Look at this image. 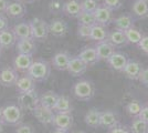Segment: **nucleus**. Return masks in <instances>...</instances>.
Here are the masks:
<instances>
[{
    "mask_svg": "<svg viewBox=\"0 0 148 133\" xmlns=\"http://www.w3.org/2000/svg\"><path fill=\"white\" fill-rule=\"evenodd\" d=\"M50 73H51V65L48 61L44 60L33 61V63L31 64V67L27 72V74L30 76L36 82L48 80Z\"/></svg>",
    "mask_w": 148,
    "mask_h": 133,
    "instance_id": "1",
    "label": "nucleus"
},
{
    "mask_svg": "<svg viewBox=\"0 0 148 133\" xmlns=\"http://www.w3.org/2000/svg\"><path fill=\"white\" fill-rule=\"evenodd\" d=\"M23 119V110L19 104H8L3 107L2 123L7 125H19Z\"/></svg>",
    "mask_w": 148,
    "mask_h": 133,
    "instance_id": "2",
    "label": "nucleus"
},
{
    "mask_svg": "<svg viewBox=\"0 0 148 133\" xmlns=\"http://www.w3.org/2000/svg\"><path fill=\"white\" fill-rule=\"evenodd\" d=\"M73 93L81 101H88L95 94V87L88 80H80L73 85Z\"/></svg>",
    "mask_w": 148,
    "mask_h": 133,
    "instance_id": "3",
    "label": "nucleus"
},
{
    "mask_svg": "<svg viewBox=\"0 0 148 133\" xmlns=\"http://www.w3.org/2000/svg\"><path fill=\"white\" fill-rule=\"evenodd\" d=\"M32 39L38 41H44L49 36V25L41 18H33L30 22Z\"/></svg>",
    "mask_w": 148,
    "mask_h": 133,
    "instance_id": "4",
    "label": "nucleus"
},
{
    "mask_svg": "<svg viewBox=\"0 0 148 133\" xmlns=\"http://www.w3.org/2000/svg\"><path fill=\"white\" fill-rule=\"evenodd\" d=\"M39 100H40V98L36 90L30 91V92H25V93H19L18 95V102L21 109L31 111V112H33V110L40 104Z\"/></svg>",
    "mask_w": 148,
    "mask_h": 133,
    "instance_id": "5",
    "label": "nucleus"
},
{
    "mask_svg": "<svg viewBox=\"0 0 148 133\" xmlns=\"http://www.w3.org/2000/svg\"><path fill=\"white\" fill-rule=\"evenodd\" d=\"M33 115L37 118L40 123H42L44 125H50V124H53L56 112L52 109L45 108L43 105L39 104L37 108L33 110Z\"/></svg>",
    "mask_w": 148,
    "mask_h": 133,
    "instance_id": "6",
    "label": "nucleus"
},
{
    "mask_svg": "<svg viewBox=\"0 0 148 133\" xmlns=\"http://www.w3.org/2000/svg\"><path fill=\"white\" fill-rule=\"evenodd\" d=\"M18 79V71L14 68L6 67L0 70V84L2 87H14Z\"/></svg>",
    "mask_w": 148,
    "mask_h": 133,
    "instance_id": "7",
    "label": "nucleus"
},
{
    "mask_svg": "<svg viewBox=\"0 0 148 133\" xmlns=\"http://www.w3.org/2000/svg\"><path fill=\"white\" fill-rule=\"evenodd\" d=\"M96 25H101L103 27H107L111 22H113V11L105 6H99V8L94 12Z\"/></svg>",
    "mask_w": 148,
    "mask_h": 133,
    "instance_id": "8",
    "label": "nucleus"
},
{
    "mask_svg": "<svg viewBox=\"0 0 148 133\" xmlns=\"http://www.w3.org/2000/svg\"><path fill=\"white\" fill-rule=\"evenodd\" d=\"M53 125L63 131H68L73 125V115L71 113H56Z\"/></svg>",
    "mask_w": 148,
    "mask_h": 133,
    "instance_id": "9",
    "label": "nucleus"
},
{
    "mask_svg": "<svg viewBox=\"0 0 148 133\" xmlns=\"http://www.w3.org/2000/svg\"><path fill=\"white\" fill-rule=\"evenodd\" d=\"M87 68H88V67H87L86 64L84 63L80 58L76 56V57L71 58V60H70V62H69L66 71H68L71 76H80L86 72Z\"/></svg>",
    "mask_w": 148,
    "mask_h": 133,
    "instance_id": "10",
    "label": "nucleus"
},
{
    "mask_svg": "<svg viewBox=\"0 0 148 133\" xmlns=\"http://www.w3.org/2000/svg\"><path fill=\"white\" fill-rule=\"evenodd\" d=\"M143 69H144V67L140 62H138L136 60H128L125 68H124L123 72L130 80H138Z\"/></svg>",
    "mask_w": 148,
    "mask_h": 133,
    "instance_id": "11",
    "label": "nucleus"
},
{
    "mask_svg": "<svg viewBox=\"0 0 148 133\" xmlns=\"http://www.w3.org/2000/svg\"><path fill=\"white\" fill-rule=\"evenodd\" d=\"M25 13H27V7L21 1L10 2L6 10V14L9 18H12V19H20V18L25 17Z\"/></svg>",
    "mask_w": 148,
    "mask_h": 133,
    "instance_id": "12",
    "label": "nucleus"
},
{
    "mask_svg": "<svg viewBox=\"0 0 148 133\" xmlns=\"http://www.w3.org/2000/svg\"><path fill=\"white\" fill-rule=\"evenodd\" d=\"M119 124L117 114L113 111H102L99 118V127L110 130Z\"/></svg>",
    "mask_w": 148,
    "mask_h": 133,
    "instance_id": "13",
    "label": "nucleus"
},
{
    "mask_svg": "<svg viewBox=\"0 0 148 133\" xmlns=\"http://www.w3.org/2000/svg\"><path fill=\"white\" fill-rule=\"evenodd\" d=\"M17 51L20 54H30L33 56V53L37 51V44L36 40L32 38L30 39H20L16 43Z\"/></svg>",
    "mask_w": 148,
    "mask_h": 133,
    "instance_id": "14",
    "label": "nucleus"
},
{
    "mask_svg": "<svg viewBox=\"0 0 148 133\" xmlns=\"http://www.w3.org/2000/svg\"><path fill=\"white\" fill-rule=\"evenodd\" d=\"M69 30L68 22L62 19H53L49 23V32L54 37H64Z\"/></svg>",
    "mask_w": 148,
    "mask_h": 133,
    "instance_id": "15",
    "label": "nucleus"
},
{
    "mask_svg": "<svg viewBox=\"0 0 148 133\" xmlns=\"http://www.w3.org/2000/svg\"><path fill=\"white\" fill-rule=\"evenodd\" d=\"M32 63H33L32 56L18 53V56L13 60V68L18 72H28V70H29Z\"/></svg>",
    "mask_w": 148,
    "mask_h": 133,
    "instance_id": "16",
    "label": "nucleus"
},
{
    "mask_svg": "<svg viewBox=\"0 0 148 133\" xmlns=\"http://www.w3.org/2000/svg\"><path fill=\"white\" fill-rule=\"evenodd\" d=\"M71 58H72L71 54L66 51L58 52L56 56L52 58V65L54 69L59 70V71H66Z\"/></svg>",
    "mask_w": 148,
    "mask_h": 133,
    "instance_id": "17",
    "label": "nucleus"
},
{
    "mask_svg": "<svg viewBox=\"0 0 148 133\" xmlns=\"http://www.w3.org/2000/svg\"><path fill=\"white\" fill-rule=\"evenodd\" d=\"M16 90L18 93H25L36 90V81L30 76H19L18 81L16 82Z\"/></svg>",
    "mask_w": 148,
    "mask_h": 133,
    "instance_id": "18",
    "label": "nucleus"
},
{
    "mask_svg": "<svg viewBox=\"0 0 148 133\" xmlns=\"http://www.w3.org/2000/svg\"><path fill=\"white\" fill-rule=\"evenodd\" d=\"M81 60L86 64L87 67H92L95 63H97L99 61V56H97V52L95 50V48H92V47H87V48H84L83 50L80 52V54L77 56Z\"/></svg>",
    "mask_w": 148,
    "mask_h": 133,
    "instance_id": "19",
    "label": "nucleus"
},
{
    "mask_svg": "<svg viewBox=\"0 0 148 133\" xmlns=\"http://www.w3.org/2000/svg\"><path fill=\"white\" fill-rule=\"evenodd\" d=\"M95 50L97 52V56H99V60H104V61H107L110 57L115 52V47L108 42L107 40L106 41H102V42H99L95 47Z\"/></svg>",
    "mask_w": 148,
    "mask_h": 133,
    "instance_id": "20",
    "label": "nucleus"
},
{
    "mask_svg": "<svg viewBox=\"0 0 148 133\" xmlns=\"http://www.w3.org/2000/svg\"><path fill=\"white\" fill-rule=\"evenodd\" d=\"M127 61H128V59L124 53L115 51L110 57V59L107 60V63L110 64L112 69L116 70V71H123Z\"/></svg>",
    "mask_w": 148,
    "mask_h": 133,
    "instance_id": "21",
    "label": "nucleus"
},
{
    "mask_svg": "<svg viewBox=\"0 0 148 133\" xmlns=\"http://www.w3.org/2000/svg\"><path fill=\"white\" fill-rule=\"evenodd\" d=\"M63 12L71 18H77L82 12V5L79 0H68L63 3Z\"/></svg>",
    "mask_w": 148,
    "mask_h": 133,
    "instance_id": "22",
    "label": "nucleus"
},
{
    "mask_svg": "<svg viewBox=\"0 0 148 133\" xmlns=\"http://www.w3.org/2000/svg\"><path fill=\"white\" fill-rule=\"evenodd\" d=\"M113 22L115 25V29L126 31V30H128V29L134 27L135 18L132 14H122L117 18H115L113 20Z\"/></svg>",
    "mask_w": 148,
    "mask_h": 133,
    "instance_id": "23",
    "label": "nucleus"
},
{
    "mask_svg": "<svg viewBox=\"0 0 148 133\" xmlns=\"http://www.w3.org/2000/svg\"><path fill=\"white\" fill-rule=\"evenodd\" d=\"M18 39L16 38L12 29H6L3 31H0V44L2 49H9L12 48L17 43Z\"/></svg>",
    "mask_w": 148,
    "mask_h": 133,
    "instance_id": "24",
    "label": "nucleus"
},
{
    "mask_svg": "<svg viewBox=\"0 0 148 133\" xmlns=\"http://www.w3.org/2000/svg\"><path fill=\"white\" fill-rule=\"evenodd\" d=\"M12 31L18 40L32 38V32H31V27L29 22H20L18 25H14Z\"/></svg>",
    "mask_w": 148,
    "mask_h": 133,
    "instance_id": "25",
    "label": "nucleus"
},
{
    "mask_svg": "<svg viewBox=\"0 0 148 133\" xmlns=\"http://www.w3.org/2000/svg\"><path fill=\"white\" fill-rule=\"evenodd\" d=\"M107 41L111 42L114 47H123V45H126L128 43L127 39H126L125 31L118 30V29H115V30H113L112 32L108 33Z\"/></svg>",
    "mask_w": 148,
    "mask_h": 133,
    "instance_id": "26",
    "label": "nucleus"
},
{
    "mask_svg": "<svg viewBox=\"0 0 148 133\" xmlns=\"http://www.w3.org/2000/svg\"><path fill=\"white\" fill-rule=\"evenodd\" d=\"M132 11L137 18L145 19L148 17V0H135L132 6Z\"/></svg>",
    "mask_w": 148,
    "mask_h": 133,
    "instance_id": "27",
    "label": "nucleus"
},
{
    "mask_svg": "<svg viewBox=\"0 0 148 133\" xmlns=\"http://www.w3.org/2000/svg\"><path fill=\"white\" fill-rule=\"evenodd\" d=\"M72 103L71 100L65 95H59V99L56 101L53 111L56 113H71L72 112Z\"/></svg>",
    "mask_w": 148,
    "mask_h": 133,
    "instance_id": "28",
    "label": "nucleus"
},
{
    "mask_svg": "<svg viewBox=\"0 0 148 133\" xmlns=\"http://www.w3.org/2000/svg\"><path fill=\"white\" fill-rule=\"evenodd\" d=\"M108 33L110 32L107 31L106 27H103V25H94L92 27V30H91V37H90V39L96 41L99 43V42L107 40Z\"/></svg>",
    "mask_w": 148,
    "mask_h": 133,
    "instance_id": "29",
    "label": "nucleus"
},
{
    "mask_svg": "<svg viewBox=\"0 0 148 133\" xmlns=\"http://www.w3.org/2000/svg\"><path fill=\"white\" fill-rule=\"evenodd\" d=\"M59 99V94L53 92V91H47L45 93L40 96V104L43 105L45 108H49V109H54V105H56V101Z\"/></svg>",
    "mask_w": 148,
    "mask_h": 133,
    "instance_id": "30",
    "label": "nucleus"
},
{
    "mask_svg": "<svg viewBox=\"0 0 148 133\" xmlns=\"http://www.w3.org/2000/svg\"><path fill=\"white\" fill-rule=\"evenodd\" d=\"M99 118H101V111L96 110V109H91L85 114L84 121L88 127L96 129L99 127Z\"/></svg>",
    "mask_w": 148,
    "mask_h": 133,
    "instance_id": "31",
    "label": "nucleus"
},
{
    "mask_svg": "<svg viewBox=\"0 0 148 133\" xmlns=\"http://www.w3.org/2000/svg\"><path fill=\"white\" fill-rule=\"evenodd\" d=\"M130 133H148V123L136 116L130 124Z\"/></svg>",
    "mask_w": 148,
    "mask_h": 133,
    "instance_id": "32",
    "label": "nucleus"
},
{
    "mask_svg": "<svg viewBox=\"0 0 148 133\" xmlns=\"http://www.w3.org/2000/svg\"><path fill=\"white\" fill-rule=\"evenodd\" d=\"M125 34H126V39H127V42L128 43H133V44H138L139 41L142 40V38L144 37L142 34V32L139 30L135 29L134 27L130 28L128 30L125 31Z\"/></svg>",
    "mask_w": 148,
    "mask_h": 133,
    "instance_id": "33",
    "label": "nucleus"
},
{
    "mask_svg": "<svg viewBox=\"0 0 148 133\" xmlns=\"http://www.w3.org/2000/svg\"><path fill=\"white\" fill-rule=\"evenodd\" d=\"M76 19H77V21H79V25H88V27H93L94 25H96L94 13L82 11V12L79 14V17H77Z\"/></svg>",
    "mask_w": 148,
    "mask_h": 133,
    "instance_id": "34",
    "label": "nucleus"
},
{
    "mask_svg": "<svg viewBox=\"0 0 148 133\" xmlns=\"http://www.w3.org/2000/svg\"><path fill=\"white\" fill-rule=\"evenodd\" d=\"M143 108H144V105L142 104V102L138 101V100H133L126 105V111H127V113L130 114V116L136 118V116L139 115Z\"/></svg>",
    "mask_w": 148,
    "mask_h": 133,
    "instance_id": "35",
    "label": "nucleus"
},
{
    "mask_svg": "<svg viewBox=\"0 0 148 133\" xmlns=\"http://www.w3.org/2000/svg\"><path fill=\"white\" fill-rule=\"evenodd\" d=\"M81 5H82V11L91 13L95 12V10L99 6L97 0H83L81 1Z\"/></svg>",
    "mask_w": 148,
    "mask_h": 133,
    "instance_id": "36",
    "label": "nucleus"
},
{
    "mask_svg": "<svg viewBox=\"0 0 148 133\" xmlns=\"http://www.w3.org/2000/svg\"><path fill=\"white\" fill-rule=\"evenodd\" d=\"M49 10L51 13H60L63 11V3L61 0H51L49 3Z\"/></svg>",
    "mask_w": 148,
    "mask_h": 133,
    "instance_id": "37",
    "label": "nucleus"
},
{
    "mask_svg": "<svg viewBox=\"0 0 148 133\" xmlns=\"http://www.w3.org/2000/svg\"><path fill=\"white\" fill-rule=\"evenodd\" d=\"M123 5V0H104L103 1V6L108 8L110 10H118Z\"/></svg>",
    "mask_w": 148,
    "mask_h": 133,
    "instance_id": "38",
    "label": "nucleus"
},
{
    "mask_svg": "<svg viewBox=\"0 0 148 133\" xmlns=\"http://www.w3.org/2000/svg\"><path fill=\"white\" fill-rule=\"evenodd\" d=\"M91 30H92V27L79 25V28H77V36L82 39H90V37H91Z\"/></svg>",
    "mask_w": 148,
    "mask_h": 133,
    "instance_id": "39",
    "label": "nucleus"
},
{
    "mask_svg": "<svg viewBox=\"0 0 148 133\" xmlns=\"http://www.w3.org/2000/svg\"><path fill=\"white\" fill-rule=\"evenodd\" d=\"M16 133H36L34 129L30 124H25V123H20L17 125Z\"/></svg>",
    "mask_w": 148,
    "mask_h": 133,
    "instance_id": "40",
    "label": "nucleus"
},
{
    "mask_svg": "<svg viewBox=\"0 0 148 133\" xmlns=\"http://www.w3.org/2000/svg\"><path fill=\"white\" fill-rule=\"evenodd\" d=\"M108 133H130V130L127 127L122 125V124L119 123L116 127L110 129V130H108Z\"/></svg>",
    "mask_w": 148,
    "mask_h": 133,
    "instance_id": "41",
    "label": "nucleus"
},
{
    "mask_svg": "<svg viewBox=\"0 0 148 133\" xmlns=\"http://www.w3.org/2000/svg\"><path fill=\"white\" fill-rule=\"evenodd\" d=\"M138 81L148 88V68H144L143 69L142 73H140V76L138 78Z\"/></svg>",
    "mask_w": 148,
    "mask_h": 133,
    "instance_id": "42",
    "label": "nucleus"
},
{
    "mask_svg": "<svg viewBox=\"0 0 148 133\" xmlns=\"http://www.w3.org/2000/svg\"><path fill=\"white\" fill-rule=\"evenodd\" d=\"M137 45H138V48H139L143 52H145L146 54H148V36L143 37L142 40L139 41V43L137 44Z\"/></svg>",
    "mask_w": 148,
    "mask_h": 133,
    "instance_id": "43",
    "label": "nucleus"
},
{
    "mask_svg": "<svg viewBox=\"0 0 148 133\" xmlns=\"http://www.w3.org/2000/svg\"><path fill=\"white\" fill-rule=\"evenodd\" d=\"M6 29H9V22L7 17H5L3 14H0V31H3Z\"/></svg>",
    "mask_w": 148,
    "mask_h": 133,
    "instance_id": "44",
    "label": "nucleus"
},
{
    "mask_svg": "<svg viewBox=\"0 0 148 133\" xmlns=\"http://www.w3.org/2000/svg\"><path fill=\"white\" fill-rule=\"evenodd\" d=\"M10 1L9 0H0V14L6 13V10L9 6Z\"/></svg>",
    "mask_w": 148,
    "mask_h": 133,
    "instance_id": "45",
    "label": "nucleus"
},
{
    "mask_svg": "<svg viewBox=\"0 0 148 133\" xmlns=\"http://www.w3.org/2000/svg\"><path fill=\"white\" fill-rule=\"evenodd\" d=\"M138 118H140L142 120H144L145 122L148 123V105L147 107H144L142 109V111H140V113L138 115Z\"/></svg>",
    "mask_w": 148,
    "mask_h": 133,
    "instance_id": "46",
    "label": "nucleus"
},
{
    "mask_svg": "<svg viewBox=\"0 0 148 133\" xmlns=\"http://www.w3.org/2000/svg\"><path fill=\"white\" fill-rule=\"evenodd\" d=\"M2 114H3V108L0 107V122L2 123Z\"/></svg>",
    "mask_w": 148,
    "mask_h": 133,
    "instance_id": "47",
    "label": "nucleus"
},
{
    "mask_svg": "<svg viewBox=\"0 0 148 133\" xmlns=\"http://www.w3.org/2000/svg\"><path fill=\"white\" fill-rule=\"evenodd\" d=\"M52 133H68V131H63V130H59V129H56Z\"/></svg>",
    "mask_w": 148,
    "mask_h": 133,
    "instance_id": "48",
    "label": "nucleus"
},
{
    "mask_svg": "<svg viewBox=\"0 0 148 133\" xmlns=\"http://www.w3.org/2000/svg\"><path fill=\"white\" fill-rule=\"evenodd\" d=\"M19 1H21V2H25V3H32V2H34L36 0H19Z\"/></svg>",
    "mask_w": 148,
    "mask_h": 133,
    "instance_id": "49",
    "label": "nucleus"
},
{
    "mask_svg": "<svg viewBox=\"0 0 148 133\" xmlns=\"http://www.w3.org/2000/svg\"><path fill=\"white\" fill-rule=\"evenodd\" d=\"M0 133H3V123L0 122Z\"/></svg>",
    "mask_w": 148,
    "mask_h": 133,
    "instance_id": "50",
    "label": "nucleus"
},
{
    "mask_svg": "<svg viewBox=\"0 0 148 133\" xmlns=\"http://www.w3.org/2000/svg\"><path fill=\"white\" fill-rule=\"evenodd\" d=\"M73 133H85V132H83V131H76V132H73Z\"/></svg>",
    "mask_w": 148,
    "mask_h": 133,
    "instance_id": "51",
    "label": "nucleus"
},
{
    "mask_svg": "<svg viewBox=\"0 0 148 133\" xmlns=\"http://www.w3.org/2000/svg\"><path fill=\"white\" fill-rule=\"evenodd\" d=\"M1 51H2V47H1V44H0V54H1Z\"/></svg>",
    "mask_w": 148,
    "mask_h": 133,
    "instance_id": "52",
    "label": "nucleus"
},
{
    "mask_svg": "<svg viewBox=\"0 0 148 133\" xmlns=\"http://www.w3.org/2000/svg\"><path fill=\"white\" fill-rule=\"evenodd\" d=\"M0 87H1V84H0Z\"/></svg>",
    "mask_w": 148,
    "mask_h": 133,
    "instance_id": "53",
    "label": "nucleus"
}]
</instances>
